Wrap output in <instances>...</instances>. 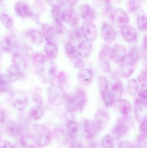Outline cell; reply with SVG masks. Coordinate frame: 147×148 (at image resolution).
<instances>
[{
  "instance_id": "obj_18",
  "label": "cell",
  "mask_w": 147,
  "mask_h": 148,
  "mask_svg": "<svg viewBox=\"0 0 147 148\" xmlns=\"http://www.w3.org/2000/svg\"><path fill=\"white\" fill-rule=\"evenodd\" d=\"M135 115L138 120L143 121L146 120L147 104L137 100L135 103Z\"/></svg>"
},
{
  "instance_id": "obj_40",
  "label": "cell",
  "mask_w": 147,
  "mask_h": 148,
  "mask_svg": "<svg viewBox=\"0 0 147 148\" xmlns=\"http://www.w3.org/2000/svg\"><path fill=\"white\" fill-rule=\"evenodd\" d=\"M140 7V0H130L128 3V8L129 11L135 12Z\"/></svg>"
},
{
  "instance_id": "obj_12",
  "label": "cell",
  "mask_w": 147,
  "mask_h": 148,
  "mask_svg": "<svg viewBox=\"0 0 147 148\" xmlns=\"http://www.w3.org/2000/svg\"><path fill=\"white\" fill-rule=\"evenodd\" d=\"M13 64L19 69L20 77L25 76L27 71V64L25 58L20 53H16L13 57Z\"/></svg>"
},
{
  "instance_id": "obj_48",
  "label": "cell",
  "mask_w": 147,
  "mask_h": 148,
  "mask_svg": "<svg viewBox=\"0 0 147 148\" xmlns=\"http://www.w3.org/2000/svg\"><path fill=\"white\" fill-rule=\"evenodd\" d=\"M100 63H101V68L103 71L106 73L110 72L111 70V66L108 61L102 62H100Z\"/></svg>"
},
{
  "instance_id": "obj_34",
  "label": "cell",
  "mask_w": 147,
  "mask_h": 148,
  "mask_svg": "<svg viewBox=\"0 0 147 148\" xmlns=\"http://www.w3.org/2000/svg\"><path fill=\"white\" fill-rule=\"evenodd\" d=\"M128 92L132 96H135L137 94L139 90V86L137 82L135 79H131L128 82Z\"/></svg>"
},
{
  "instance_id": "obj_41",
  "label": "cell",
  "mask_w": 147,
  "mask_h": 148,
  "mask_svg": "<svg viewBox=\"0 0 147 148\" xmlns=\"http://www.w3.org/2000/svg\"><path fill=\"white\" fill-rule=\"evenodd\" d=\"M102 146L103 148H114L113 139L110 135L106 136L102 140Z\"/></svg>"
},
{
  "instance_id": "obj_43",
  "label": "cell",
  "mask_w": 147,
  "mask_h": 148,
  "mask_svg": "<svg viewBox=\"0 0 147 148\" xmlns=\"http://www.w3.org/2000/svg\"><path fill=\"white\" fill-rule=\"evenodd\" d=\"M60 8H54L52 9L51 13L55 22L61 21V14Z\"/></svg>"
},
{
  "instance_id": "obj_22",
  "label": "cell",
  "mask_w": 147,
  "mask_h": 148,
  "mask_svg": "<svg viewBox=\"0 0 147 148\" xmlns=\"http://www.w3.org/2000/svg\"><path fill=\"white\" fill-rule=\"evenodd\" d=\"M43 115V110L39 105H35L29 110L28 114V118L29 121H38L42 118Z\"/></svg>"
},
{
  "instance_id": "obj_16",
  "label": "cell",
  "mask_w": 147,
  "mask_h": 148,
  "mask_svg": "<svg viewBox=\"0 0 147 148\" xmlns=\"http://www.w3.org/2000/svg\"><path fill=\"white\" fill-rule=\"evenodd\" d=\"M80 14L82 18L87 21H93L96 17L95 10L88 4H83L81 6Z\"/></svg>"
},
{
  "instance_id": "obj_8",
  "label": "cell",
  "mask_w": 147,
  "mask_h": 148,
  "mask_svg": "<svg viewBox=\"0 0 147 148\" xmlns=\"http://www.w3.org/2000/svg\"><path fill=\"white\" fill-rule=\"evenodd\" d=\"M111 18L114 23L121 27L125 26L129 21L127 13L121 8H117L114 10L111 14Z\"/></svg>"
},
{
  "instance_id": "obj_31",
  "label": "cell",
  "mask_w": 147,
  "mask_h": 148,
  "mask_svg": "<svg viewBox=\"0 0 147 148\" xmlns=\"http://www.w3.org/2000/svg\"><path fill=\"white\" fill-rule=\"evenodd\" d=\"M7 76L11 82H16L20 77L19 69L14 64L11 65L8 69Z\"/></svg>"
},
{
  "instance_id": "obj_54",
  "label": "cell",
  "mask_w": 147,
  "mask_h": 148,
  "mask_svg": "<svg viewBox=\"0 0 147 148\" xmlns=\"http://www.w3.org/2000/svg\"><path fill=\"white\" fill-rule=\"evenodd\" d=\"M5 111L3 109L0 108V123H3L5 122Z\"/></svg>"
},
{
  "instance_id": "obj_10",
  "label": "cell",
  "mask_w": 147,
  "mask_h": 148,
  "mask_svg": "<svg viewBox=\"0 0 147 148\" xmlns=\"http://www.w3.org/2000/svg\"><path fill=\"white\" fill-rule=\"evenodd\" d=\"M14 9L16 14L20 17L27 18L33 16L29 5L23 1H19L16 3Z\"/></svg>"
},
{
  "instance_id": "obj_57",
  "label": "cell",
  "mask_w": 147,
  "mask_h": 148,
  "mask_svg": "<svg viewBox=\"0 0 147 148\" xmlns=\"http://www.w3.org/2000/svg\"><path fill=\"white\" fill-rule=\"evenodd\" d=\"M114 1H115V2L116 3H120L121 2V0H114Z\"/></svg>"
},
{
  "instance_id": "obj_55",
  "label": "cell",
  "mask_w": 147,
  "mask_h": 148,
  "mask_svg": "<svg viewBox=\"0 0 147 148\" xmlns=\"http://www.w3.org/2000/svg\"><path fill=\"white\" fill-rule=\"evenodd\" d=\"M78 0H66V3L69 8H72L77 4Z\"/></svg>"
},
{
  "instance_id": "obj_4",
  "label": "cell",
  "mask_w": 147,
  "mask_h": 148,
  "mask_svg": "<svg viewBox=\"0 0 147 148\" xmlns=\"http://www.w3.org/2000/svg\"><path fill=\"white\" fill-rule=\"evenodd\" d=\"M11 101L13 107L19 111L25 109L28 103L26 94L20 90H14L11 92Z\"/></svg>"
},
{
  "instance_id": "obj_58",
  "label": "cell",
  "mask_w": 147,
  "mask_h": 148,
  "mask_svg": "<svg viewBox=\"0 0 147 148\" xmlns=\"http://www.w3.org/2000/svg\"><path fill=\"white\" fill-rule=\"evenodd\" d=\"M29 148H37L35 147H34V146H31Z\"/></svg>"
},
{
  "instance_id": "obj_38",
  "label": "cell",
  "mask_w": 147,
  "mask_h": 148,
  "mask_svg": "<svg viewBox=\"0 0 147 148\" xmlns=\"http://www.w3.org/2000/svg\"><path fill=\"white\" fill-rule=\"evenodd\" d=\"M129 61L135 64L139 60L140 53L136 48L132 49L129 53Z\"/></svg>"
},
{
  "instance_id": "obj_53",
  "label": "cell",
  "mask_w": 147,
  "mask_h": 148,
  "mask_svg": "<svg viewBox=\"0 0 147 148\" xmlns=\"http://www.w3.org/2000/svg\"><path fill=\"white\" fill-rule=\"evenodd\" d=\"M119 148H133L131 143L128 141H123L119 145Z\"/></svg>"
},
{
  "instance_id": "obj_52",
  "label": "cell",
  "mask_w": 147,
  "mask_h": 148,
  "mask_svg": "<svg viewBox=\"0 0 147 148\" xmlns=\"http://www.w3.org/2000/svg\"><path fill=\"white\" fill-rule=\"evenodd\" d=\"M33 99L35 102L36 103H37L38 105L41 106V105H42V104H43V98H42L41 96V95L40 94H39V93H36V94L35 95Z\"/></svg>"
},
{
  "instance_id": "obj_36",
  "label": "cell",
  "mask_w": 147,
  "mask_h": 148,
  "mask_svg": "<svg viewBox=\"0 0 147 148\" xmlns=\"http://www.w3.org/2000/svg\"><path fill=\"white\" fill-rule=\"evenodd\" d=\"M111 49L109 46L105 45L103 47L99 53V60L100 62L105 61H108V58L110 55Z\"/></svg>"
},
{
  "instance_id": "obj_46",
  "label": "cell",
  "mask_w": 147,
  "mask_h": 148,
  "mask_svg": "<svg viewBox=\"0 0 147 148\" xmlns=\"http://www.w3.org/2000/svg\"><path fill=\"white\" fill-rule=\"evenodd\" d=\"M138 81L139 83L141 85L144 87L146 88L147 86V73L146 71L140 74L138 77Z\"/></svg>"
},
{
  "instance_id": "obj_50",
  "label": "cell",
  "mask_w": 147,
  "mask_h": 148,
  "mask_svg": "<svg viewBox=\"0 0 147 148\" xmlns=\"http://www.w3.org/2000/svg\"><path fill=\"white\" fill-rule=\"evenodd\" d=\"M0 148H15V147L10 142L3 140L0 142Z\"/></svg>"
},
{
  "instance_id": "obj_32",
  "label": "cell",
  "mask_w": 147,
  "mask_h": 148,
  "mask_svg": "<svg viewBox=\"0 0 147 148\" xmlns=\"http://www.w3.org/2000/svg\"><path fill=\"white\" fill-rule=\"evenodd\" d=\"M101 93L106 106L108 107L113 106L115 101L111 91L108 89L101 92Z\"/></svg>"
},
{
  "instance_id": "obj_15",
  "label": "cell",
  "mask_w": 147,
  "mask_h": 148,
  "mask_svg": "<svg viewBox=\"0 0 147 148\" xmlns=\"http://www.w3.org/2000/svg\"><path fill=\"white\" fill-rule=\"evenodd\" d=\"M85 128L88 138L90 139L96 137L102 130L100 126L94 121H87L85 125Z\"/></svg>"
},
{
  "instance_id": "obj_11",
  "label": "cell",
  "mask_w": 147,
  "mask_h": 148,
  "mask_svg": "<svg viewBox=\"0 0 147 148\" xmlns=\"http://www.w3.org/2000/svg\"><path fill=\"white\" fill-rule=\"evenodd\" d=\"M94 75V73L91 69L83 68L78 72L77 78L80 83L84 85H87L91 83Z\"/></svg>"
},
{
  "instance_id": "obj_5",
  "label": "cell",
  "mask_w": 147,
  "mask_h": 148,
  "mask_svg": "<svg viewBox=\"0 0 147 148\" xmlns=\"http://www.w3.org/2000/svg\"><path fill=\"white\" fill-rule=\"evenodd\" d=\"M81 30L83 35L89 41H94L97 37L96 27L91 22H84L82 24Z\"/></svg>"
},
{
  "instance_id": "obj_39",
  "label": "cell",
  "mask_w": 147,
  "mask_h": 148,
  "mask_svg": "<svg viewBox=\"0 0 147 148\" xmlns=\"http://www.w3.org/2000/svg\"><path fill=\"white\" fill-rule=\"evenodd\" d=\"M109 84L108 80L107 77L103 76L99 77V87L100 92H102L109 89Z\"/></svg>"
},
{
  "instance_id": "obj_19",
  "label": "cell",
  "mask_w": 147,
  "mask_h": 148,
  "mask_svg": "<svg viewBox=\"0 0 147 148\" xmlns=\"http://www.w3.org/2000/svg\"><path fill=\"white\" fill-rule=\"evenodd\" d=\"M79 55L82 59H85L89 56L93 51V45L88 40L82 42L78 47Z\"/></svg>"
},
{
  "instance_id": "obj_35",
  "label": "cell",
  "mask_w": 147,
  "mask_h": 148,
  "mask_svg": "<svg viewBox=\"0 0 147 148\" xmlns=\"http://www.w3.org/2000/svg\"><path fill=\"white\" fill-rule=\"evenodd\" d=\"M0 19L4 27L7 29H10L14 25V21L13 19L8 15L5 13L0 14Z\"/></svg>"
},
{
  "instance_id": "obj_14",
  "label": "cell",
  "mask_w": 147,
  "mask_h": 148,
  "mask_svg": "<svg viewBox=\"0 0 147 148\" xmlns=\"http://www.w3.org/2000/svg\"><path fill=\"white\" fill-rule=\"evenodd\" d=\"M103 38L106 42L111 43L116 37V33L114 29L106 23H104L102 28Z\"/></svg>"
},
{
  "instance_id": "obj_6",
  "label": "cell",
  "mask_w": 147,
  "mask_h": 148,
  "mask_svg": "<svg viewBox=\"0 0 147 148\" xmlns=\"http://www.w3.org/2000/svg\"><path fill=\"white\" fill-rule=\"evenodd\" d=\"M61 21L72 26H75L79 22V16L75 9L69 8L62 11Z\"/></svg>"
},
{
  "instance_id": "obj_20",
  "label": "cell",
  "mask_w": 147,
  "mask_h": 148,
  "mask_svg": "<svg viewBox=\"0 0 147 148\" xmlns=\"http://www.w3.org/2000/svg\"><path fill=\"white\" fill-rule=\"evenodd\" d=\"M66 106L67 111L75 112L79 108V103L78 97L76 93L74 95H68L66 100Z\"/></svg>"
},
{
  "instance_id": "obj_23",
  "label": "cell",
  "mask_w": 147,
  "mask_h": 148,
  "mask_svg": "<svg viewBox=\"0 0 147 148\" xmlns=\"http://www.w3.org/2000/svg\"><path fill=\"white\" fill-rule=\"evenodd\" d=\"M123 87L121 81L116 82L111 87V93L115 102L118 101L122 97Z\"/></svg>"
},
{
  "instance_id": "obj_28",
  "label": "cell",
  "mask_w": 147,
  "mask_h": 148,
  "mask_svg": "<svg viewBox=\"0 0 147 148\" xmlns=\"http://www.w3.org/2000/svg\"><path fill=\"white\" fill-rule=\"evenodd\" d=\"M1 47L3 50L6 53L12 52L18 47L15 42L8 37L5 38L3 40Z\"/></svg>"
},
{
  "instance_id": "obj_42",
  "label": "cell",
  "mask_w": 147,
  "mask_h": 148,
  "mask_svg": "<svg viewBox=\"0 0 147 148\" xmlns=\"http://www.w3.org/2000/svg\"><path fill=\"white\" fill-rule=\"evenodd\" d=\"M82 33L79 27H76L73 28L70 33V36L73 40H79L82 38ZM83 35V34H82Z\"/></svg>"
},
{
  "instance_id": "obj_33",
  "label": "cell",
  "mask_w": 147,
  "mask_h": 148,
  "mask_svg": "<svg viewBox=\"0 0 147 148\" xmlns=\"http://www.w3.org/2000/svg\"><path fill=\"white\" fill-rule=\"evenodd\" d=\"M119 109L123 115H129L132 110L131 103L127 100H121L119 103Z\"/></svg>"
},
{
  "instance_id": "obj_44",
  "label": "cell",
  "mask_w": 147,
  "mask_h": 148,
  "mask_svg": "<svg viewBox=\"0 0 147 148\" xmlns=\"http://www.w3.org/2000/svg\"><path fill=\"white\" fill-rule=\"evenodd\" d=\"M138 100L145 104H147V90L146 88L141 89L138 94Z\"/></svg>"
},
{
  "instance_id": "obj_25",
  "label": "cell",
  "mask_w": 147,
  "mask_h": 148,
  "mask_svg": "<svg viewBox=\"0 0 147 148\" xmlns=\"http://www.w3.org/2000/svg\"><path fill=\"white\" fill-rule=\"evenodd\" d=\"M5 131L9 136L13 138H16L20 134L19 124L13 121L9 122L6 126Z\"/></svg>"
},
{
  "instance_id": "obj_13",
  "label": "cell",
  "mask_w": 147,
  "mask_h": 148,
  "mask_svg": "<svg viewBox=\"0 0 147 148\" xmlns=\"http://www.w3.org/2000/svg\"><path fill=\"white\" fill-rule=\"evenodd\" d=\"M135 70V64L130 61H123L121 63L118 68V73L120 75L125 78H128L131 76Z\"/></svg>"
},
{
  "instance_id": "obj_60",
  "label": "cell",
  "mask_w": 147,
  "mask_h": 148,
  "mask_svg": "<svg viewBox=\"0 0 147 148\" xmlns=\"http://www.w3.org/2000/svg\"><path fill=\"white\" fill-rule=\"evenodd\" d=\"M1 0H0V4H1Z\"/></svg>"
},
{
  "instance_id": "obj_17",
  "label": "cell",
  "mask_w": 147,
  "mask_h": 148,
  "mask_svg": "<svg viewBox=\"0 0 147 148\" xmlns=\"http://www.w3.org/2000/svg\"><path fill=\"white\" fill-rule=\"evenodd\" d=\"M109 121L108 115L104 110H98L95 114L94 121L100 126L102 130L107 127Z\"/></svg>"
},
{
  "instance_id": "obj_1",
  "label": "cell",
  "mask_w": 147,
  "mask_h": 148,
  "mask_svg": "<svg viewBox=\"0 0 147 148\" xmlns=\"http://www.w3.org/2000/svg\"><path fill=\"white\" fill-rule=\"evenodd\" d=\"M33 61L35 72L42 81L51 82L56 77L57 67L49 58L40 53H35Z\"/></svg>"
},
{
  "instance_id": "obj_51",
  "label": "cell",
  "mask_w": 147,
  "mask_h": 148,
  "mask_svg": "<svg viewBox=\"0 0 147 148\" xmlns=\"http://www.w3.org/2000/svg\"><path fill=\"white\" fill-rule=\"evenodd\" d=\"M16 145V148H28L27 143L23 139H20L17 141Z\"/></svg>"
},
{
  "instance_id": "obj_30",
  "label": "cell",
  "mask_w": 147,
  "mask_h": 148,
  "mask_svg": "<svg viewBox=\"0 0 147 148\" xmlns=\"http://www.w3.org/2000/svg\"><path fill=\"white\" fill-rule=\"evenodd\" d=\"M29 38L32 42L37 45H40L43 41V37L39 31L36 29H32L28 33Z\"/></svg>"
},
{
  "instance_id": "obj_56",
  "label": "cell",
  "mask_w": 147,
  "mask_h": 148,
  "mask_svg": "<svg viewBox=\"0 0 147 148\" xmlns=\"http://www.w3.org/2000/svg\"><path fill=\"white\" fill-rule=\"evenodd\" d=\"M147 36H145L144 38V40H143V42H144V45L145 46V47L146 48H147Z\"/></svg>"
},
{
  "instance_id": "obj_37",
  "label": "cell",
  "mask_w": 147,
  "mask_h": 148,
  "mask_svg": "<svg viewBox=\"0 0 147 148\" xmlns=\"http://www.w3.org/2000/svg\"><path fill=\"white\" fill-rule=\"evenodd\" d=\"M137 24L138 29L142 31L147 30L146 17L144 14L141 15L137 19Z\"/></svg>"
},
{
  "instance_id": "obj_21",
  "label": "cell",
  "mask_w": 147,
  "mask_h": 148,
  "mask_svg": "<svg viewBox=\"0 0 147 148\" xmlns=\"http://www.w3.org/2000/svg\"><path fill=\"white\" fill-rule=\"evenodd\" d=\"M42 36L47 42H52L55 38V31L51 25L43 23L41 25Z\"/></svg>"
},
{
  "instance_id": "obj_7",
  "label": "cell",
  "mask_w": 147,
  "mask_h": 148,
  "mask_svg": "<svg viewBox=\"0 0 147 148\" xmlns=\"http://www.w3.org/2000/svg\"><path fill=\"white\" fill-rule=\"evenodd\" d=\"M127 56V50L124 46L115 45L111 50L110 57L116 63H121L126 60Z\"/></svg>"
},
{
  "instance_id": "obj_24",
  "label": "cell",
  "mask_w": 147,
  "mask_h": 148,
  "mask_svg": "<svg viewBox=\"0 0 147 148\" xmlns=\"http://www.w3.org/2000/svg\"><path fill=\"white\" fill-rule=\"evenodd\" d=\"M66 130L69 138L72 140H75L78 134L79 125L74 121H70L67 123Z\"/></svg>"
},
{
  "instance_id": "obj_47",
  "label": "cell",
  "mask_w": 147,
  "mask_h": 148,
  "mask_svg": "<svg viewBox=\"0 0 147 148\" xmlns=\"http://www.w3.org/2000/svg\"><path fill=\"white\" fill-rule=\"evenodd\" d=\"M73 67L77 69H83L85 66V62L82 60V58H79L72 62Z\"/></svg>"
},
{
  "instance_id": "obj_9",
  "label": "cell",
  "mask_w": 147,
  "mask_h": 148,
  "mask_svg": "<svg viewBox=\"0 0 147 148\" xmlns=\"http://www.w3.org/2000/svg\"><path fill=\"white\" fill-rule=\"evenodd\" d=\"M121 32L123 39L129 43L136 42L138 40V33L135 28L131 26L121 27Z\"/></svg>"
},
{
  "instance_id": "obj_45",
  "label": "cell",
  "mask_w": 147,
  "mask_h": 148,
  "mask_svg": "<svg viewBox=\"0 0 147 148\" xmlns=\"http://www.w3.org/2000/svg\"><path fill=\"white\" fill-rule=\"evenodd\" d=\"M47 2L54 8H61L64 5V0H46Z\"/></svg>"
},
{
  "instance_id": "obj_2",
  "label": "cell",
  "mask_w": 147,
  "mask_h": 148,
  "mask_svg": "<svg viewBox=\"0 0 147 148\" xmlns=\"http://www.w3.org/2000/svg\"><path fill=\"white\" fill-rule=\"evenodd\" d=\"M32 134L33 139L39 146L46 147L51 143V134L50 130L44 125L35 126Z\"/></svg>"
},
{
  "instance_id": "obj_49",
  "label": "cell",
  "mask_w": 147,
  "mask_h": 148,
  "mask_svg": "<svg viewBox=\"0 0 147 148\" xmlns=\"http://www.w3.org/2000/svg\"><path fill=\"white\" fill-rule=\"evenodd\" d=\"M140 128L142 136L146 137L147 128L146 120L142 121L140 125Z\"/></svg>"
},
{
  "instance_id": "obj_59",
  "label": "cell",
  "mask_w": 147,
  "mask_h": 148,
  "mask_svg": "<svg viewBox=\"0 0 147 148\" xmlns=\"http://www.w3.org/2000/svg\"><path fill=\"white\" fill-rule=\"evenodd\" d=\"M1 47H0V58L1 57Z\"/></svg>"
},
{
  "instance_id": "obj_26",
  "label": "cell",
  "mask_w": 147,
  "mask_h": 148,
  "mask_svg": "<svg viewBox=\"0 0 147 148\" xmlns=\"http://www.w3.org/2000/svg\"><path fill=\"white\" fill-rule=\"evenodd\" d=\"M65 49L67 56L72 62L81 58L79 55L78 48L76 47L72 44H66Z\"/></svg>"
},
{
  "instance_id": "obj_3",
  "label": "cell",
  "mask_w": 147,
  "mask_h": 148,
  "mask_svg": "<svg viewBox=\"0 0 147 148\" xmlns=\"http://www.w3.org/2000/svg\"><path fill=\"white\" fill-rule=\"evenodd\" d=\"M133 125L132 118L127 116L124 115L118 119L117 125L114 128L112 134L117 139H121L126 134L129 129Z\"/></svg>"
},
{
  "instance_id": "obj_29",
  "label": "cell",
  "mask_w": 147,
  "mask_h": 148,
  "mask_svg": "<svg viewBox=\"0 0 147 148\" xmlns=\"http://www.w3.org/2000/svg\"><path fill=\"white\" fill-rule=\"evenodd\" d=\"M10 81L6 75H0V94H4L10 90Z\"/></svg>"
},
{
  "instance_id": "obj_27",
  "label": "cell",
  "mask_w": 147,
  "mask_h": 148,
  "mask_svg": "<svg viewBox=\"0 0 147 148\" xmlns=\"http://www.w3.org/2000/svg\"><path fill=\"white\" fill-rule=\"evenodd\" d=\"M45 50L46 54L50 59H55L58 56V47L53 42H47Z\"/></svg>"
}]
</instances>
